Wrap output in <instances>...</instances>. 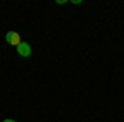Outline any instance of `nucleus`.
Returning <instances> with one entry per match:
<instances>
[{
	"label": "nucleus",
	"instance_id": "nucleus-1",
	"mask_svg": "<svg viewBox=\"0 0 124 122\" xmlns=\"http://www.w3.org/2000/svg\"><path fill=\"white\" fill-rule=\"evenodd\" d=\"M5 40H7V43L10 45H13V46H18L20 43V35L17 31H7V35H5Z\"/></svg>",
	"mask_w": 124,
	"mask_h": 122
},
{
	"label": "nucleus",
	"instance_id": "nucleus-2",
	"mask_svg": "<svg viewBox=\"0 0 124 122\" xmlns=\"http://www.w3.org/2000/svg\"><path fill=\"white\" fill-rule=\"evenodd\" d=\"M17 51H18L20 56L27 58V56H30V55H31V46H30L27 41H22L18 46H17Z\"/></svg>",
	"mask_w": 124,
	"mask_h": 122
},
{
	"label": "nucleus",
	"instance_id": "nucleus-3",
	"mask_svg": "<svg viewBox=\"0 0 124 122\" xmlns=\"http://www.w3.org/2000/svg\"><path fill=\"white\" fill-rule=\"evenodd\" d=\"M3 122H17V121H13V119H5Z\"/></svg>",
	"mask_w": 124,
	"mask_h": 122
}]
</instances>
